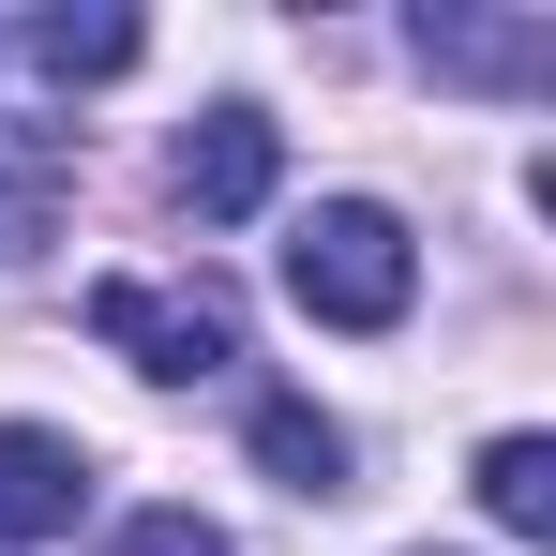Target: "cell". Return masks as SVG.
<instances>
[{"mask_svg": "<svg viewBox=\"0 0 556 556\" xmlns=\"http://www.w3.org/2000/svg\"><path fill=\"white\" fill-rule=\"evenodd\" d=\"M286 301L331 316V331H391V316L421 301V256H406V226H391L376 195H331V211H301V241H286Z\"/></svg>", "mask_w": 556, "mask_h": 556, "instance_id": "1", "label": "cell"}, {"mask_svg": "<svg viewBox=\"0 0 556 556\" xmlns=\"http://www.w3.org/2000/svg\"><path fill=\"white\" fill-rule=\"evenodd\" d=\"M91 346H121L136 376H226V362H241V316H226L211 286L105 271V286H91Z\"/></svg>", "mask_w": 556, "mask_h": 556, "instance_id": "2", "label": "cell"}, {"mask_svg": "<svg viewBox=\"0 0 556 556\" xmlns=\"http://www.w3.org/2000/svg\"><path fill=\"white\" fill-rule=\"evenodd\" d=\"M166 181H181V211H195V226H241V211H271V181H286V136L256 121V105H211L181 151H166Z\"/></svg>", "mask_w": 556, "mask_h": 556, "instance_id": "3", "label": "cell"}, {"mask_svg": "<svg viewBox=\"0 0 556 556\" xmlns=\"http://www.w3.org/2000/svg\"><path fill=\"white\" fill-rule=\"evenodd\" d=\"M91 511V452L46 421H0V542H61Z\"/></svg>", "mask_w": 556, "mask_h": 556, "instance_id": "4", "label": "cell"}, {"mask_svg": "<svg viewBox=\"0 0 556 556\" xmlns=\"http://www.w3.org/2000/svg\"><path fill=\"white\" fill-rule=\"evenodd\" d=\"M421 61H437V76H481V91H542L556 30L542 15H452V0H437V15H421Z\"/></svg>", "mask_w": 556, "mask_h": 556, "instance_id": "5", "label": "cell"}, {"mask_svg": "<svg viewBox=\"0 0 556 556\" xmlns=\"http://www.w3.org/2000/svg\"><path fill=\"white\" fill-rule=\"evenodd\" d=\"M256 466H271L286 496H346V421H316L301 391H271L256 406Z\"/></svg>", "mask_w": 556, "mask_h": 556, "instance_id": "6", "label": "cell"}, {"mask_svg": "<svg viewBox=\"0 0 556 556\" xmlns=\"http://www.w3.org/2000/svg\"><path fill=\"white\" fill-rule=\"evenodd\" d=\"M61 121H30V136H0V256H30L46 226H61Z\"/></svg>", "mask_w": 556, "mask_h": 556, "instance_id": "7", "label": "cell"}, {"mask_svg": "<svg viewBox=\"0 0 556 556\" xmlns=\"http://www.w3.org/2000/svg\"><path fill=\"white\" fill-rule=\"evenodd\" d=\"M481 511H496L511 542H556V437H496V452H481Z\"/></svg>", "mask_w": 556, "mask_h": 556, "instance_id": "8", "label": "cell"}, {"mask_svg": "<svg viewBox=\"0 0 556 556\" xmlns=\"http://www.w3.org/2000/svg\"><path fill=\"white\" fill-rule=\"evenodd\" d=\"M30 61H46V76H61V91H76V76H121V61H136V15H76V0H46V15H30Z\"/></svg>", "mask_w": 556, "mask_h": 556, "instance_id": "9", "label": "cell"}, {"mask_svg": "<svg viewBox=\"0 0 556 556\" xmlns=\"http://www.w3.org/2000/svg\"><path fill=\"white\" fill-rule=\"evenodd\" d=\"M121 556H226V527H211V511H136Z\"/></svg>", "mask_w": 556, "mask_h": 556, "instance_id": "10", "label": "cell"}]
</instances>
